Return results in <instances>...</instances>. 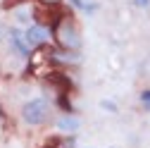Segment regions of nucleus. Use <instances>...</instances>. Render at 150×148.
<instances>
[{"mask_svg": "<svg viewBox=\"0 0 150 148\" xmlns=\"http://www.w3.org/2000/svg\"><path fill=\"white\" fill-rule=\"evenodd\" d=\"M24 41H26V46H33V48L45 46L48 43V29L45 26H38V24L29 26L26 33H24Z\"/></svg>", "mask_w": 150, "mask_h": 148, "instance_id": "39448f33", "label": "nucleus"}, {"mask_svg": "<svg viewBox=\"0 0 150 148\" xmlns=\"http://www.w3.org/2000/svg\"><path fill=\"white\" fill-rule=\"evenodd\" d=\"M141 103L145 105V110H150V88H148V91H143V93H141Z\"/></svg>", "mask_w": 150, "mask_h": 148, "instance_id": "9b49d317", "label": "nucleus"}, {"mask_svg": "<svg viewBox=\"0 0 150 148\" xmlns=\"http://www.w3.org/2000/svg\"><path fill=\"white\" fill-rule=\"evenodd\" d=\"M71 5L83 12H96V3H88V0H71Z\"/></svg>", "mask_w": 150, "mask_h": 148, "instance_id": "1a4fd4ad", "label": "nucleus"}, {"mask_svg": "<svg viewBox=\"0 0 150 148\" xmlns=\"http://www.w3.org/2000/svg\"><path fill=\"white\" fill-rule=\"evenodd\" d=\"M45 81H48L50 86H55L60 93H71V91H74V81L67 77V72H62V69L48 72V74H45Z\"/></svg>", "mask_w": 150, "mask_h": 148, "instance_id": "20e7f679", "label": "nucleus"}, {"mask_svg": "<svg viewBox=\"0 0 150 148\" xmlns=\"http://www.w3.org/2000/svg\"><path fill=\"white\" fill-rule=\"evenodd\" d=\"M148 3H150V0H138V5H141V7H148Z\"/></svg>", "mask_w": 150, "mask_h": 148, "instance_id": "4468645a", "label": "nucleus"}, {"mask_svg": "<svg viewBox=\"0 0 150 148\" xmlns=\"http://www.w3.org/2000/svg\"><path fill=\"white\" fill-rule=\"evenodd\" d=\"M22 115H24V120H26L29 124H41V122L45 120V115H48V100H43V98L29 100V103L22 107Z\"/></svg>", "mask_w": 150, "mask_h": 148, "instance_id": "7ed1b4c3", "label": "nucleus"}, {"mask_svg": "<svg viewBox=\"0 0 150 148\" xmlns=\"http://www.w3.org/2000/svg\"><path fill=\"white\" fill-rule=\"evenodd\" d=\"M57 127L64 129V132H74V129L79 127V122H76V120H69V117H62V120L57 122Z\"/></svg>", "mask_w": 150, "mask_h": 148, "instance_id": "6e6552de", "label": "nucleus"}, {"mask_svg": "<svg viewBox=\"0 0 150 148\" xmlns=\"http://www.w3.org/2000/svg\"><path fill=\"white\" fill-rule=\"evenodd\" d=\"M64 12H67V10H62L60 5H41V7H36L33 17H36V22H38V26L55 29L57 22L64 17Z\"/></svg>", "mask_w": 150, "mask_h": 148, "instance_id": "f03ea898", "label": "nucleus"}, {"mask_svg": "<svg viewBox=\"0 0 150 148\" xmlns=\"http://www.w3.org/2000/svg\"><path fill=\"white\" fill-rule=\"evenodd\" d=\"M55 38H57V43L64 50H79L81 41H79L76 24H74V19H71L69 12H64V17L57 22V26H55Z\"/></svg>", "mask_w": 150, "mask_h": 148, "instance_id": "f257e3e1", "label": "nucleus"}, {"mask_svg": "<svg viewBox=\"0 0 150 148\" xmlns=\"http://www.w3.org/2000/svg\"><path fill=\"white\" fill-rule=\"evenodd\" d=\"M17 3H22V0H5V3H3V7H14Z\"/></svg>", "mask_w": 150, "mask_h": 148, "instance_id": "f8f14e48", "label": "nucleus"}, {"mask_svg": "<svg viewBox=\"0 0 150 148\" xmlns=\"http://www.w3.org/2000/svg\"><path fill=\"white\" fill-rule=\"evenodd\" d=\"M62 146H64L62 136H48L45 143H43V148H62Z\"/></svg>", "mask_w": 150, "mask_h": 148, "instance_id": "9d476101", "label": "nucleus"}, {"mask_svg": "<svg viewBox=\"0 0 150 148\" xmlns=\"http://www.w3.org/2000/svg\"><path fill=\"white\" fill-rule=\"evenodd\" d=\"M10 33V43L14 46V50H17V55H22V58H29V46H26V41H24V33L22 31H17V29H12V31H7Z\"/></svg>", "mask_w": 150, "mask_h": 148, "instance_id": "423d86ee", "label": "nucleus"}, {"mask_svg": "<svg viewBox=\"0 0 150 148\" xmlns=\"http://www.w3.org/2000/svg\"><path fill=\"white\" fill-rule=\"evenodd\" d=\"M57 105L62 107V112H74V107H71V100H69V93H60V98H57Z\"/></svg>", "mask_w": 150, "mask_h": 148, "instance_id": "0eeeda50", "label": "nucleus"}, {"mask_svg": "<svg viewBox=\"0 0 150 148\" xmlns=\"http://www.w3.org/2000/svg\"><path fill=\"white\" fill-rule=\"evenodd\" d=\"M41 5H60V0H41Z\"/></svg>", "mask_w": 150, "mask_h": 148, "instance_id": "ddd939ff", "label": "nucleus"}]
</instances>
